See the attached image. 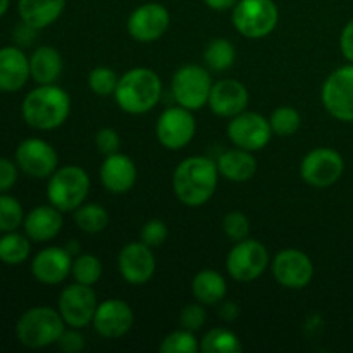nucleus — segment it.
I'll use <instances>...</instances> for the list:
<instances>
[{
  "mask_svg": "<svg viewBox=\"0 0 353 353\" xmlns=\"http://www.w3.org/2000/svg\"><path fill=\"white\" fill-rule=\"evenodd\" d=\"M219 169L212 159L193 155L179 162L172 174V190L186 207H200L216 193Z\"/></svg>",
  "mask_w": 353,
  "mask_h": 353,
  "instance_id": "1",
  "label": "nucleus"
},
{
  "mask_svg": "<svg viewBox=\"0 0 353 353\" xmlns=\"http://www.w3.org/2000/svg\"><path fill=\"white\" fill-rule=\"evenodd\" d=\"M24 121L34 130L50 131L62 126L71 112L68 92L57 85H40L26 95L21 107Z\"/></svg>",
  "mask_w": 353,
  "mask_h": 353,
  "instance_id": "2",
  "label": "nucleus"
},
{
  "mask_svg": "<svg viewBox=\"0 0 353 353\" xmlns=\"http://www.w3.org/2000/svg\"><path fill=\"white\" fill-rule=\"evenodd\" d=\"M162 97V81L159 74L147 68H134L124 72L117 83V105L128 114H145L154 109Z\"/></svg>",
  "mask_w": 353,
  "mask_h": 353,
  "instance_id": "3",
  "label": "nucleus"
},
{
  "mask_svg": "<svg viewBox=\"0 0 353 353\" xmlns=\"http://www.w3.org/2000/svg\"><path fill=\"white\" fill-rule=\"evenodd\" d=\"M65 323L59 310L50 307H33L19 317L16 336L28 348H45L57 343L64 333Z\"/></svg>",
  "mask_w": 353,
  "mask_h": 353,
  "instance_id": "4",
  "label": "nucleus"
},
{
  "mask_svg": "<svg viewBox=\"0 0 353 353\" xmlns=\"http://www.w3.org/2000/svg\"><path fill=\"white\" fill-rule=\"evenodd\" d=\"M90 192V178L85 169L78 165H65L57 169L48 178V202L61 212H74L83 205Z\"/></svg>",
  "mask_w": 353,
  "mask_h": 353,
  "instance_id": "5",
  "label": "nucleus"
},
{
  "mask_svg": "<svg viewBox=\"0 0 353 353\" xmlns=\"http://www.w3.org/2000/svg\"><path fill=\"white\" fill-rule=\"evenodd\" d=\"M278 6L272 0H238L233 7V24L236 31L250 40H259L278 26Z\"/></svg>",
  "mask_w": 353,
  "mask_h": 353,
  "instance_id": "6",
  "label": "nucleus"
},
{
  "mask_svg": "<svg viewBox=\"0 0 353 353\" xmlns=\"http://www.w3.org/2000/svg\"><path fill=\"white\" fill-rule=\"evenodd\" d=\"M212 79L209 71L202 65L186 64L179 68L172 76V95L178 105L188 110H199L209 102Z\"/></svg>",
  "mask_w": 353,
  "mask_h": 353,
  "instance_id": "7",
  "label": "nucleus"
},
{
  "mask_svg": "<svg viewBox=\"0 0 353 353\" xmlns=\"http://www.w3.org/2000/svg\"><path fill=\"white\" fill-rule=\"evenodd\" d=\"M268 264V248L261 241L250 240V238L236 241L226 259L228 272L231 278L240 283L255 281L257 278H261Z\"/></svg>",
  "mask_w": 353,
  "mask_h": 353,
  "instance_id": "8",
  "label": "nucleus"
},
{
  "mask_svg": "<svg viewBox=\"0 0 353 353\" xmlns=\"http://www.w3.org/2000/svg\"><path fill=\"white\" fill-rule=\"evenodd\" d=\"M323 105L334 119L353 123V64L331 72L321 90Z\"/></svg>",
  "mask_w": 353,
  "mask_h": 353,
  "instance_id": "9",
  "label": "nucleus"
},
{
  "mask_svg": "<svg viewBox=\"0 0 353 353\" xmlns=\"http://www.w3.org/2000/svg\"><path fill=\"white\" fill-rule=\"evenodd\" d=\"M345 161L336 150L327 147L314 148L303 157L300 164V176L314 188H330L341 178Z\"/></svg>",
  "mask_w": 353,
  "mask_h": 353,
  "instance_id": "10",
  "label": "nucleus"
},
{
  "mask_svg": "<svg viewBox=\"0 0 353 353\" xmlns=\"http://www.w3.org/2000/svg\"><path fill=\"white\" fill-rule=\"evenodd\" d=\"M196 123L192 110L185 107H169L159 116L155 134L159 143L168 150H181L195 137Z\"/></svg>",
  "mask_w": 353,
  "mask_h": 353,
  "instance_id": "11",
  "label": "nucleus"
},
{
  "mask_svg": "<svg viewBox=\"0 0 353 353\" xmlns=\"http://www.w3.org/2000/svg\"><path fill=\"white\" fill-rule=\"evenodd\" d=\"M97 295L92 286L74 283L62 290L59 296V312L69 327L83 330L85 326L92 324L93 316L97 312Z\"/></svg>",
  "mask_w": 353,
  "mask_h": 353,
  "instance_id": "12",
  "label": "nucleus"
},
{
  "mask_svg": "<svg viewBox=\"0 0 353 353\" xmlns=\"http://www.w3.org/2000/svg\"><path fill=\"white\" fill-rule=\"evenodd\" d=\"M272 128L269 119L257 112H240L231 117L228 124V137L233 141L234 147L243 148L248 152L262 150L271 141Z\"/></svg>",
  "mask_w": 353,
  "mask_h": 353,
  "instance_id": "13",
  "label": "nucleus"
},
{
  "mask_svg": "<svg viewBox=\"0 0 353 353\" xmlns=\"http://www.w3.org/2000/svg\"><path fill=\"white\" fill-rule=\"evenodd\" d=\"M16 162L24 174L31 178H50L57 171L59 157L55 148L41 138H28L16 150Z\"/></svg>",
  "mask_w": 353,
  "mask_h": 353,
  "instance_id": "14",
  "label": "nucleus"
},
{
  "mask_svg": "<svg viewBox=\"0 0 353 353\" xmlns=\"http://www.w3.org/2000/svg\"><path fill=\"white\" fill-rule=\"evenodd\" d=\"M272 274L276 281L290 290H302L312 281L314 264L310 257L295 248L281 250L272 262Z\"/></svg>",
  "mask_w": 353,
  "mask_h": 353,
  "instance_id": "15",
  "label": "nucleus"
},
{
  "mask_svg": "<svg viewBox=\"0 0 353 353\" xmlns=\"http://www.w3.org/2000/svg\"><path fill=\"white\" fill-rule=\"evenodd\" d=\"M171 16L164 6L155 2L143 3L131 12L128 19V33L141 43L157 41L168 31Z\"/></svg>",
  "mask_w": 353,
  "mask_h": 353,
  "instance_id": "16",
  "label": "nucleus"
},
{
  "mask_svg": "<svg viewBox=\"0 0 353 353\" xmlns=\"http://www.w3.org/2000/svg\"><path fill=\"white\" fill-rule=\"evenodd\" d=\"M133 323L134 314L131 307L117 299H110L99 303L92 321L97 333L107 340H116V338L124 336L133 327Z\"/></svg>",
  "mask_w": 353,
  "mask_h": 353,
  "instance_id": "17",
  "label": "nucleus"
},
{
  "mask_svg": "<svg viewBox=\"0 0 353 353\" xmlns=\"http://www.w3.org/2000/svg\"><path fill=\"white\" fill-rule=\"evenodd\" d=\"M119 272L130 285H145L155 272V259L152 248L143 241L128 243L117 257Z\"/></svg>",
  "mask_w": 353,
  "mask_h": 353,
  "instance_id": "18",
  "label": "nucleus"
},
{
  "mask_svg": "<svg viewBox=\"0 0 353 353\" xmlns=\"http://www.w3.org/2000/svg\"><path fill=\"white\" fill-rule=\"evenodd\" d=\"M71 271L72 255L69 254L68 248H43L31 262V272H33L34 279L48 286L65 281Z\"/></svg>",
  "mask_w": 353,
  "mask_h": 353,
  "instance_id": "19",
  "label": "nucleus"
},
{
  "mask_svg": "<svg viewBox=\"0 0 353 353\" xmlns=\"http://www.w3.org/2000/svg\"><path fill=\"white\" fill-rule=\"evenodd\" d=\"M248 90L236 79H221L214 83L209 95V107L216 116L234 117L248 105Z\"/></svg>",
  "mask_w": 353,
  "mask_h": 353,
  "instance_id": "20",
  "label": "nucleus"
},
{
  "mask_svg": "<svg viewBox=\"0 0 353 353\" xmlns=\"http://www.w3.org/2000/svg\"><path fill=\"white\" fill-rule=\"evenodd\" d=\"M100 181L107 192L117 195L128 193L137 183V165L128 155L119 152L105 155V161L100 168Z\"/></svg>",
  "mask_w": 353,
  "mask_h": 353,
  "instance_id": "21",
  "label": "nucleus"
},
{
  "mask_svg": "<svg viewBox=\"0 0 353 353\" xmlns=\"http://www.w3.org/2000/svg\"><path fill=\"white\" fill-rule=\"evenodd\" d=\"M30 72V59L17 47L0 48V90L14 93L26 85Z\"/></svg>",
  "mask_w": 353,
  "mask_h": 353,
  "instance_id": "22",
  "label": "nucleus"
},
{
  "mask_svg": "<svg viewBox=\"0 0 353 353\" xmlns=\"http://www.w3.org/2000/svg\"><path fill=\"white\" fill-rule=\"evenodd\" d=\"M23 224L26 236L30 240L50 241L61 233L62 226H64V219H62L61 210L50 203V205H40L31 210L24 217Z\"/></svg>",
  "mask_w": 353,
  "mask_h": 353,
  "instance_id": "23",
  "label": "nucleus"
},
{
  "mask_svg": "<svg viewBox=\"0 0 353 353\" xmlns=\"http://www.w3.org/2000/svg\"><path fill=\"white\" fill-rule=\"evenodd\" d=\"M65 7V0H19L21 21L34 30H43L59 19Z\"/></svg>",
  "mask_w": 353,
  "mask_h": 353,
  "instance_id": "24",
  "label": "nucleus"
},
{
  "mask_svg": "<svg viewBox=\"0 0 353 353\" xmlns=\"http://www.w3.org/2000/svg\"><path fill=\"white\" fill-rule=\"evenodd\" d=\"M217 169L223 178L234 183H243L254 178L257 172V161L252 155V152L243 148H233L228 150L217 159Z\"/></svg>",
  "mask_w": 353,
  "mask_h": 353,
  "instance_id": "25",
  "label": "nucleus"
},
{
  "mask_svg": "<svg viewBox=\"0 0 353 353\" xmlns=\"http://www.w3.org/2000/svg\"><path fill=\"white\" fill-rule=\"evenodd\" d=\"M228 292L226 281L214 269H203L196 272L192 281V293L202 305H217L224 300Z\"/></svg>",
  "mask_w": 353,
  "mask_h": 353,
  "instance_id": "26",
  "label": "nucleus"
},
{
  "mask_svg": "<svg viewBox=\"0 0 353 353\" xmlns=\"http://www.w3.org/2000/svg\"><path fill=\"white\" fill-rule=\"evenodd\" d=\"M31 78L40 85H52L62 72V57L54 47H40L30 59Z\"/></svg>",
  "mask_w": 353,
  "mask_h": 353,
  "instance_id": "27",
  "label": "nucleus"
},
{
  "mask_svg": "<svg viewBox=\"0 0 353 353\" xmlns=\"http://www.w3.org/2000/svg\"><path fill=\"white\" fill-rule=\"evenodd\" d=\"M74 223L83 233H102L109 226V212L99 203H83L74 210Z\"/></svg>",
  "mask_w": 353,
  "mask_h": 353,
  "instance_id": "28",
  "label": "nucleus"
},
{
  "mask_svg": "<svg viewBox=\"0 0 353 353\" xmlns=\"http://www.w3.org/2000/svg\"><path fill=\"white\" fill-rule=\"evenodd\" d=\"M200 350L203 353H240L243 350V345L233 331L216 327L202 338Z\"/></svg>",
  "mask_w": 353,
  "mask_h": 353,
  "instance_id": "29",
  "label": "nucleus"
},
{
  "mask_svg": "<svg viewBox=\"0 0 353 353\" xmlns=\"http://www.w3.org/2000/svg\"><path fill=\"white\" fill-rule=\"evenodd\" d=\"M203 59H205L207 65L212 71L223 72L233 68L234 59H236V50H234V45L230 40L216 38L203 50Z\"/></svg>",
  "mask_w": 353,
  "mask_h": 353,
  "instance_id": "30",
  "label": "nucleus"
},
{
  "mask_svg": "<svg viewBox=\"0 0 353 353\" xmlns=\"http://www.w3.org/2000/svg\"><path fill=\"white\" fill-rule=\"evenodd\" d=\"M31 245L30 240L23 234L10 231L6 236L0 238V261L9 265L21 264L30 257Z\"/></svg>",
  "mask_w": 353,
  "mask_h": 353,
  "instance_id": "31",
  "label": "nucleus"
},
{
  "mask_svg": "<svg viewBox=\"0 0 353 353\" xmlns=\"http://www.w3.org/2000/svg\"><path fill=\"white\" fill-rule=\"evenodd\" d=\"M269 123H271L274 134H278V137H292L302 126V116L293 107L281 105L271 114Z\"/></svg>",
  "mask_w": 353,
  "mask_h": 353,
  "instance_id": "32",
  "label": "nucleus"
},
{
  "mask_svg": "<svg viewBox=\"0 0 353 353\" xmlns=\"http://www.w3.org/2000/svg\"><path fill=\"white\" fill-rule=\"evenodd\" d=\"M76 283L93 286L102 276V262L92 254H78L72 261V271Z\"/></svg>",
  "mask_w": 353,
  "mask_h": 353,
  "instance_id": "33",
  "label": "nucleus"
},
{
  "mask_svg": "<svg viewBox=\"0 0 353 353\" xmlns=\"http://www.w3.org/2000/svg\"><path fill=\"white\" fill-rule=\"evenodd\" d=\"M200 350V343L193 331L179 330L169 333L159 345V352L162 353H196Z\"/></svg>",
  "mask_w": 353,
  "mask_h": 353,
  "instance_id": "34",
  "label": "nucleus"
},
{
  "mask_svg": "<svg viewBox=\"0 0 353 353\" xmlns=\"http://www.w3.org/2000/svg\"><path fill=\"white\" fill-rule=\"evenodd\" d=\"M24 223L23 207L14 196L0 195V231L10 233Z\"/></svg>",
  "mask_w": 353,
  "mask_h": 353,
  "instance_id": "35",
  "label": "nucleus"
},
{
  "mask_svg": "<svg viewBox=\"0 0 353 353\" xmlns=\"http://www.w3.org/2000/svg\"><path fill=\"white\" fill-rule=\"evenodd\" d=\"M119 76L109 68H95L88 74V86L95 95L109 97L116 93Z\"/></svg>",
  "mask_w": 353,
  "mask_h": 353,
  "instance_id": "36",
  "label": "nucleus"
},
{
  "mask_svg": "<svg viewBox=\"0 0 353 353\" xmlns=\"http://www.w3.org/2000/svg\"><path fill=\"white\" fill-rule=\"evenodd\" d=\"M223 230L230 240L241 241L245 238H248V233H250V221H248V217L243 212L233 210V212H228L224 216Z\"/></svg>",
  "mask_w": 353,
  "mask_h": 353,
  "instance_id": "37",
  "label": "nucleus"
},
{
  "mask_svg": "<svg viewBox=\"0 0 353 353\" xmlns=\"http://www.w3.org/2000/svg\"><path fill=\"white\" fill-rule=\"evenodd\" d=\"M140 240L150 248L161 247L168 240V226L159 219H150L143 224L140 233Z\"/></svg>",
  "mask_w": 353,
  "mask_h": 353,
  "instance_id": "38",
  "label": "nucleus"
},
{
  "mask_svg": "<svg viewBox=\"0 0 353 353\" xmlns=\"http://www.w3.org/2000/svg\"><path fill=\"white\" fill-rule=\"evenodd\" d=\"M207 319L205 309H203L202 303H190L179 314V323H181L183 330L188 331H199L203 326Z\"/></svg>",
  "mask_w": 353,
  "mask_h": 353,
  "instance_id": "39",
  "label": "nucleus"
},
{
  "mask_svg": "<svg viewBox=\"0 0 353 353\" xmlns=\"http://www.w3.org/2000/svg\"><path fill=\"white\" fill-rule=\"evenodd\" d=\"M95 143L97 148H99L103 155H112L116 154V152H119L121 138L119 134H117V131L112 130V128H102V130L97 133Z\"/></svg>",
  "mask_w": 353,
  "mask_h": 353,
  "instance_id": "40",
  "label": "nucleus"
},
{
  "mask_svg": "<svg viewBox=\"0 0 353 353\" xmlns=\"http://www.w3.org/2000/svg\"><path fill=\"white\" fill-rule=\"evenodd\" d=\"M57 345L65 353H79L85 348V338L78 333L76 327H71V330H64V333L59 338Z\"/></svg>",
  "mask_w": 353,
  "mask_h": 353,
  "instance_id": "41",
  "label": "nucleus"
},
{
  "mask_svg": "<svg viewBox=\"0 0 353 353\" xmlns=\"http://www.w3.org/2000/svg\"><path fill=\"white\" fill-rule=\"evenodd\" d=\"M17 168L9 159L0 157V193H6L16 185Z\"/></svg>",
  "mask_w": 353,
  "mask_h": 353,
  "instance_id": "42",
  "label": "nucleus"
},
{
  "mask_svg": "<svg viewBox=\"0 0 353 353\" xmlns=\"http://www.w3.org/2000/svg\"><path fill=\"white\" fill-rule=\"evenodd\" d=\"M340 48H341V54L345 55V59L353 64V19L348 21L347 26H345L343 31H341Z\"/></svg>",
  "mask_w": 353,
  "mask_h": 353,
  "instance_id": "43",
  "label": "nucleus"
},
{
  "mask_svg": "<svg viewBox=\"0 0 353 353\" xmlns=\"http://www.w3.org/2000/svg\"><path fill=\"white\" fill-rule=\"evenodd\" d=\"M34 28H31L30 24L23 23L21 26L16 28V31H14V38H16L17 43L21 45H30L31 41L34 40Z\"/></svg>",
  "mask_w": 353,
  "mask_h": 353,
  "instance_id": "44",
  "label": "nucleus"
},
{
  "mask_svg": "<svg viewBox=\"0 0 353 353\" xmlns=\"http://www.w3.org/2000/svg\"><path fill=\"white\" fill-rule=\"evenodd\" d=\"M219 317L221 319L228 321V323H231V321H234L238 317V314H240V309H238L236 303L233 302H221L219 303Z\"/></svg>",
  "mask_w": 353,
  "mask_h": 353,
  "instance_id": "45",
  "label": "nucleus"
},
{
  "mask_svg": "<svg viewBox=\"0 0 353 353\" xmlns=\"http://www.w3.org/2000/svg\"><path fill=\"white\" fill-rule=\"evenodd\" d=\"M210 9L214 10H228L238 3V0H203Z\"/></svg>",
  "mask_w": 353,
  "mask_h": 353,
  "instance_id": "46",
  "label": "nucleus"
},
{
  "mask_svg": "<svg viewBox=\"0 0 353 353\" xmlns=\"http://www.w3.org/2000/svg\"><path fill=\"white\" fill-rule=\"evenodd\" d=\"M9 2L10 0H0V17H2L3 14L7 12V9H9Z\"/></svg>",
  "mask_w": 353,
  "mask_h": 353,
  "instance_id": "47",
  "label": "nucleus"
}]
</instances>
